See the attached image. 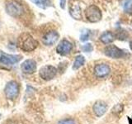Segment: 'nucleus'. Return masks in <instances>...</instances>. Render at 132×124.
Listing matches in <instances>:
<instances>
[{
	"instance_id": "f257e3e1",
	"label": "nucleus",
	"mask_w": 132,
	"mask_h": 124,
	"mask_svg": "<svg viewBox=\"0 0 132 124\" xmlns=\"http://www.w3.org/2000/svg\"><path fill=\"white\" fill-rule=\"evenodd\" d=\"M37 45H38V42L30 34L23 33L19 37V47L23 51H33L37 47Z\"/></svg>"
},
{
	"instance_id": "f03ea898",
	"label": "nucleus",
	"mask_w": 132,
	"mask_h": 124,
	"mask_svg": "<svg viewBox=\"0 0 132 124\" xmlns=\"http://www.w3.org/2000/svg\"><path fill=\"white\" fill-rule=\"evenodd\" d=\"M20 91L19 84L16 81L12 80L8 82L4 89V93H5L6 97L10 99V100H15L18 97Z\"/></svg>"
},
{
	"instance_id": "7ed1b4c3",
	"label": "nucleus",
	"mask_w": 132,
	"mask_h": 124,
	"mask_svg": "<svg viewBox=\"0 0 132 124\" xmlns=\"http://www.w3.org/2000/svg\"><path fill=\"white\" fill-rule=\"evenodd\" d=\"M86 18L91 22H97L101 20L102 12L99 8L95 5H91L85 10Z\"/></svg>"
},
{
	"instance_id": "20e7f679",
	"label": "nucleus",
	"mask_w": 132,
	"mask_h": 124,
	"mask_svg": "<svg viewBox=\"0 0 132 124\" xmlns=\"http://www.w3.org/2000/svg\"><path fill=\"white\" fill-rule=\"evenodd\" d=\"M105 55L108 57L113 58V59H119V58H123L126 56V53L123 50L118 48L114 45H109L105 47L104 49Z\"/></svg>"
},
{
	"instance_id": "39448f33",
	"label": "nucleus",
	"mask_w": 132,
	"mask_h": 124,
	"mask_svg": "<svg viewBox=\"0 0 132 124\" xmlns=\"http://www.w3.org/2000/svg\"><path fill=\"white\" fill-rule=\"evenodd\" d=\"M57 73V69L53 65H45L43 67H41L39 74L40 78L44 80H51L53 78H55Z\"/></svg>"
},
{
	"instance_id": "423d86ee",
	"label": "nucleus",
	"mask_w": 132,
	"mask_h": 124,
	"mask_svg": "<svg viewBox=\"0 0 132 124\" xmlns=\"http://www.w3.org/2000/svg\"><path fill=\"white\" fill-rule=\"evenodd\" d=\"M22 59V56L9 55V54L0 52V64L3 65H12L19 62Z\"/></svg>"
},
{
	"instance_id": "0eeeda50",
	"label": "nucleus",
	"mask_w": 132,
	"mask_h": 124,
	"mask_svg": "<svg viewBox=\"0 0 132 124\" xmlns=\"http://www.w3.org/2000/svg\"><path fill=\"white\" fill-rule=\"evenodd\" d=\"M94 74L95 76L99 79L106 78L109 75L111 72V69L107 64H97L94 66Z\"/></svg>"
},
{
	"instance_id": "6e6552de",
	"label": "nucleus",
	"mask_w": 132,
	"mask_h": 124,
	"mask_svg": "<svg viewBox=\"0 0 132 124\" xmlns=\"http://www.w3.org/2000/svg\"><path fill=\"white\" fill-rule=\"evenodd\" d=\"M73 45L67 40H62L56 47V51L61 56H66L71 52Z\"/></svg>"
},
{
	"instance_id": "1a4fd4ad",
	"label": "nucleus",
	"mask_w": 132,
	"mask_h": 124,
	"mask_svg": "<svg viewBox=\"0 0 132 124\" xmlns=\"http://www.w3.org/2000/svg\"><path fill=\"white\" fill-rule=\"evenodd\" d=\"M6 11L8 14L12 17H18L23 12V8L20 4L15 2H11L6 5Z\"/></svg>"
},
{
	"instance_id": "9d476101",
	"label": "nucleus",
	"mask_w": 132,
	"mask_h": 124,
	"mask_svg": "<svg viewBox=\"0 0 132 124\" xmlns=\"http://www.w3.org/2000/svg\"><path fill=\"white\" fill-rule=\"evenodd\" d=\"M21 69L25 74H33L36 70V62L32 59L26 60L21 65Z\"/></svg>"
},
{
	"instance_id": "9b49d317",
	"label": "nucleus",
	"mask_w": 132,
	"mask_h": 124,
	"mask_svg": "<svg viewBox=\"0 0 132 124\" xmlns=\"http://www.w3.org/2000/svg\"><path fill=\"white\" fill-rule=\"evenodd\" d=\"M93 110L94 112L95 115L97 117H102L103 116L107 110V105L106 103L102 101V100H98L94 103V105L93 107Z\"/></svg>"
},
{
	"instance_id": "f8f14e48",
	"label": "nucleus",
	"mask_w": 132,
	"mask_h": 124,
	"mask_svg": "<svg viewBox=\"0 0 132 124\" xmlns=\"http://www.w3.org/2000/svg\"><path fill=\"white\" fill-rule=\"evenodd\" d=\"M59 39V33L56 31H51L43 36V43L45 45H52Z\"/></svg>"
},
{
	"instance_id": "ddd939ff",
	"label": "nucleus",
	"mask_w": 132,
	"mask_h": 124,
	"mask_svg": "<svg viewBox=\"0 0 132 124\" xmlns=\"http://www.w3.org/2000/svg\"><path fill=\"white\" fill-rule=\"evenodd\" d=\"M115 40V36L111 32H103L100 36V41L104 44H110Z\"/></svg>"
},
{
	"instance_id": "4468645a",
	"label": "nucleus",
	"mask_w": 132,
	"mask_h": 124,
	"mask_svg": "<svg viewBox=\"0 0 132 124\" xmlns=\"http://www.w3.org/2000/svg\"><path fill=\"white\" fill-rule=\"evenodd\" d=\"M69 12L71 16L73 18L75 19H80L81 18V8L78 5H73L71 7H70Z\"/></svg>"
},
{
	"instance_id": "2eb2a0df",
	"label": "nucleus",
	"mask_w": 132,
	"mask_h": 124,
	"mask_svg": "<svg viewBox=\"0 0 132 124\" xmlns=\"http://www.w3.org/2000/svg\"><path fill=\"white\" fill-rule=\"evenodd\" d=\"M85 63V58L79 55V56H77L75 57V60L73 62V70H77L79 69L81 66H82Z\"/></svg>"
},
{
	"instance_id": "dca6fc26",
	"label": "nucleus",
	"mask_w": 132,
	"mask_h": 124,
	"mask_svg": "<svg viewBox=\"0 0 132 124\" xmlns=\"http://www.w3.org/2000/svg\"><path fill=\"white\" fill-rule=\"evenodd\" d=\"M31 1L39 7L43 8V9L51 5V0H31Z\"/></svg>"
},
{
	"instance_id": "f3484780",
	"label": "nucleus",
	"mask_w": 132,
	"mask_h": 124,
	"mask_svg": "<svg viewBox=\"0 0 132 124\" xmlns=\"http://www.w3.org/2000/svg\"><path fill=\"white\" fill-rule=\"evenodd\" d=\"M89 38V32L88 31H84L82 32L81 36H80V41H86Z\"/></svg>"
},
{
	"instance_id": "a211bd4d",
	"label": "nucleus",
	"mask_w": 132,
	"mask_h": 124,
	"mask_svg": "<svg viewBox=\"0 0 132 124\" xmlns=\"http://www.w3.org/2000/svg\"><path fill=\"white\" fill-rule=\"evenodd\" d=\"M82 50L85 52H91L93 50V47L92 44L90 43H88V44H85L82 47Z\"/></svg>"
},
{
	"instance_id": "6ab92c4d",
	"label": "nucleus",
	"mask_w": 132,
	"mask_h": 124,
	"mask_svg": "<svg viewBox=\"0 0 132 124\" xmlns=\"http://www.w3.org/2000/svg\"><path fill=\"white\" fill-rule=\"evenodd\" d=\"M58 124H76L75 121L72 118H66L63 119L58 122Z\"/></svg>"
},
{
	"instance_id": "aec40b11",
	"label": "nucleus",
	"mask_w": 132,
	"mask_h": 124,
	"mask_svg": "<svg viewBox=\"0 0 132 124\" xmlns=\"http://www.w3.org/2000/svg\"><path fill=\"white\" fill-rule=\"evenodd\" d=\"M124 8H125L126 11H128V12L132 11V3L130 2V0H126L125 5H124Z\"/></svg>"
},
{
	"instance_id": "412c9836",
	"label": "nucleus",
	"mask_w": 132,
	"mask_h": 124,
	"mask_svg": "<svg viewBox=\"0 0 132 124\" xmlns=\"http://www.w3.org/2000/svg\"><path fill=\"white\" fill-rule=\"evenodd\" d=\"M65 3H66V0H60V7L61 8H64V6H65Z\"/></svg>"
},
{
	"instance_id": "4be33fe9",
	"label": "nucleus",
	"mask_w": 132,
	"mask_h": 124,
	"mask_svg": "<svg viewBox=\"0 0 132 124\" xmlns=\"http://www.w3.org/2000/svg\"><path fill=\"white\" fill-rule=\"evenodd\" d=\"M128 121H129V124H132V118H128Z\"/></svg>"
},
{
	"instance_id": "5701e85b",
	"label": "nucleus",
	"mask_w": 132,
	"mask_h": 124,
	"mask_svg": "<svg viewBox=\"0 0 132 124\" xmlns=\"http://www.w3.org/2000/svg\"><path fill=\"white\" fill-rule=\"evenodd\" d=\"M130 49L132 50V41L130 42Z\"/></svg>"
},
{
	"instance_id": "b1692460",
	"label": "nucleus",
	"mask_w": 132,
	"mask_h": 124,
	"mask_svg": "<svg viewBox=\"0 0 132 124\" xmlns=\"http://www.w3.org/2000/svg\"><path fill=\"white\" fill-rule=\"evenodd\" d=\"M0 118H1V113H0Z\"/></svg>"
}]
</instances>
